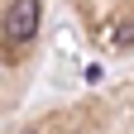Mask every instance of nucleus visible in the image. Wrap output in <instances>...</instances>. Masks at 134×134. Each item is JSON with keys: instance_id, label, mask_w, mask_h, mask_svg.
<instances>
[{"instance_id": "2", "label": "nucleus", "mask_w": 134, "mask_h": 134, "mask_svg": "<svg viewBox=\"0 0 134 134\" xmlns=\"http://www.w3.org/2000/svg\"><path fill=\"white\" fill-rule=\"evenodd\" d=\"M100 43H105L110 53H125V48H134V19L125 14V19H115L110 29H100Z\"/></svg>"}, {"instance_id": "1", "label": "nucleus", "mask_w": 134, "mask_h": 134, "mask_svg": "<svg viewBox=\"0 0 134 134\" xmlns=\"http://www.w3.org/2000/svg\"><path fill=\"white\" fill-rule=\"evenodd\" d=\"M34 34H38V0H14L10 14H5V43L19 53Z\"/></svg>"}]
</instances>
